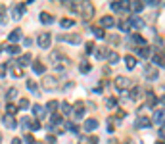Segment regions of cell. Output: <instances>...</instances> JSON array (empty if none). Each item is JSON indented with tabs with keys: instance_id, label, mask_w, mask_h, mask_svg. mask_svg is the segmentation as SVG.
Returning <instances> with one entry per match:
<instances>
[{
	"instance_id": "6da1fadb",
	"label": "cell",
	"mask_w": 165,
	"mask_h": 144,
	"mask_svg": "<svg viewBox=\"0 0 165 144\" xmlns=\"http://www.w3.org/2000/svg\"><path fill=\"white\" fill-rule=\"evenodd\" d=\"M94 12H96V8H94L92 2H82L81 10H79V14H81V17L85 19V21H88V19L94 17Z\"/></svg>"
},
{
	"instance_id": "7a4b0ae2",
	"label": "cell",
	"mask_w": 165,
	"mask_h": 144,
	"mask_svg": "<svg viewBox=\"0 0 165 144\" xmlns=\"http://www.w3.org/2000/svg\"><path fill=\"white\" fill-rule=\"evenodd\" d=\"M50 42H52V35H50V33H46V31L38 33V37H37V44H38L41 48H48V46H50Z\"/></svg>"
},
{
	"instance_id": "3957f363",
	"label": "cell",
	"mask_w": 165,
	"mask_h": 144,
	"mask_svg": "<svg viewBox=\"0 0 165 144\" xmlns=\"http://www.w3.org/2000/svg\"><path fill=\"white\" fill-rule=\"evenodd\" d=\"M113 85L117 90H127L129 87H131V81L127 79V77H123V75H119V77H115L113 79Z\"/></svg>"
},
{
	"instance_id": "277c9868",
	"label": "cell",
	"mask_w": 165,
	"mask_h": 144,
	"mask_svg": "<svg viewBox=\"0 0 165 144\" xmlns=\"http://www.w3.org/2000/svg\"><path fill=\"white\" fill-rule=\"evenodd\" d=\"M144 75H146V79L154 81V79H157V77H159V71H157L154 65L146 64V65H144Z\"/></svg>"
},
{
	"instance_id": "5b68a950",
	"label": "cell",
	"mask_w": 165,
	"mask_h": 144,
	"mask_svg": "<svg viewBox=\"0 0 165 144\" xmlns=\"http://www.w3.org/2000/svg\"><path fill=\"white\" fill-rule=\"evenodd\" d=\"M129 6H131V2H125V0H121V2H111L110 8L113 10V12H123V10H129Z\"/></svg>"
},
{
	"instance_id": "8992f818",
	"label": "cell",
	"mask_w": 165,
	"mask_h": 144,
	"mask_svg": "<svg viewBox=\"0 0 165 144\" xmlns=\"http://www.w3.org/2000/svg\"><path fill=\"white\" fill-rule=\"evenodd\" d=\"M134 125H136L138 129H148V127L152 125V119H150V117H146V115H140L136 119V123H134Z\"/></svg>"
},
{
	"instance_id": "52a82bcc",
	"label": "cell",
	"mask_w": 165,
	"mask_h": 144,
	"mask_svg": "<svg viewBox=\"0 0 165 144\" xmlns=\"http://www.w3.org/2000/svg\"><path fill=\"white\" fill-rule=\"evenodd\" d=\"M129 27H134V29H142V27H144V19L136 17V15H133V17H129Z\"/></svg>"
},
{
	"instance_id": "ba28073f",
	"label": "cell",
	"mask_w": 165,
	"mask_h": 144,
	"mask_svg": "<svg viewBox=\"0 0 165 144\" xmlns=\"http://www.w3.org/2000/svg\"><path fill=\"white\" fill-rule=\"evenodd\" d=\"M73 115L77 117V119H82V115H85V104H82V102H77V104H75Z\"/></svg>"
},
{
	"instance_id": "9c48e42d",
	"label": "cell",
	"mask_w": 165,
	"mask_h": 144,
	"mask_svg": "<svg viewBox=\"0 0 165 144\" xmlns=\"http://www.w3.org/2000/svg\"><path fill=\"white\" fill-rule=\"evenodd\" d=\"M115 25V19L111 17V15H104V17H100V27H113Z\"/></svg>"
},
{
	"instance_id": "30bf717a",
	"label": "cell",
	"mask_w": 165,
	"mask_h": 144,
	"mask_svg": "<svg viewBox=\"0 0 165 144\" xmlns=\"http://www.w3.org/2000/svg\"><path fill=\"white\" fill-rule=\"evenodd\" d=\"M23 14H25V6H21V4L14 6V10H12V15H14V19H21Z\"/></svg>"
},
{
	"instance_id": "8fae6325",
	"label": "cell",
	"mask_w": 165,
	"mask_h": 144,
	"mask_svg": "<svg viewBox=\"0 0 165 144\" xmlns=\"http://www.w3.org/2000/svg\"><path fill=\"white\" fill-rule=\"evenodd\" d=\"M96 127H98V121L96 119H87V121H85V125H82V129L88 131V133H92Z\"/></svg>"
},
{
	"instance_id": "7c38bea8",
	"label": "cell",
	"mask_w": 165,
	"mask_h": 144,
	"mask_svg": "<svg viewBox=\"0 0 165 144\" xmlns=\"http://www.w3.org/2000/svg\"><path fill=\"white\" fill-rule=\"evenodd\" d=\"M60 125H64V119H62V115H58V113H52V117H50V129H52V127H60Z\"/></svg>"
},
{
	"instance_id": "4fadbf2b",
	"label": "cell",
	"mask_w": 165,
	"mask_h": 144,
	"mask_svg": "<svg viewBox=\"0 0 165 144\" xmlns=\"http://www.w3.org/2000/svg\"><path fill=\"white\" fill-rule=\"evenodd\" d=\"M42 87H44V88H54V87H58V79H56V77H46V79L42 81Z\"/></svg>"
},
{
	"instance_id": "5bb4252c",
	"label": "cell",
	"mask_w": 165,
	"mask_h": 144,
	"mask_svg": "<svg viewBox=\"0 0 165 144\" xmlns=\"http://www.w3.org/2000/svg\"><path fill=\"white\" fill-rule=\"evenodd\" d=\"M154 121H156L157 125H163V121H165V110H156V113H154Z\"/></svg>"
},
{
	"instance_id": "9a60e30c",
	"label": "cell",
	"mask_w": 165,
	"mask_h": 144,
	"mask_svg": "<svg viewBox=\"0 0 165 144\" xmlns=\"http://www.w3.org/2000/svg\"><path fill=\"white\" fill-rule=\"evenodd\" d=\"M142 10H144V2H131V6H129V12H133V14H138Z\"/></svg>"
},
{
	"instance_id": "2e32d148",
	"label": "cell",
	"mask_w": 165,
	"mask_h": 144,
	"mask_svg": "<svg viewBox=\"0 0 165 144\" xmlns=\"http://www.w3.org/2000/svg\"><path fill=\"white\" fill-rule=\"evenodd\" d=\"M94 56H96L98 60H104L106 56H110V50H108L106 46H100L98 50H94Z\"/></svg>"
},
{
	"instance_id": "e0dca14e",
	"label": "cell",
	"mask_w": 165,
	"mask_h": 144,
	"mask_svg": "<svg viewBox=\"0 0 165 144\" xmlns=\"http://www.w3.org/2000/svg\"><path fill=\"white\" fill-rule=\"evenodd\" d=\"M64 41H67V42H71V44H79V42L82 41V37L79 35V33H75V35H69V37H62Z\"/></svg>"
},
{
	"instance_id": "ac0fdd59",
	"label": "cell",
	"mask_w": 165,
	"mask_h": 144,
	"mask_svg": "<svg viewBox=\"0 0 165 144\" xmlns=\"http://www.w3.org/2000/svg\"><path fill=\"white\" fill-rule=\"evenodd\" d=\"M19 38H21V29H14V31L10 33V37H8V41L14 44V42H17Z\"/></svg>"
},
{
	"instance_id": "d6986e66",
	"label": "cell",
	"mask_w": 165,
	"mask_h": 144,
	"mask_svg": "<svg viewBox=\"0 0 165 144\" xmlns=\"http://www.w3.org/2000/svg\"><path fill=\"white\" fill-rule=\"evenodd\" d=\"M41 23H44V25H48V23H52V21H54V17H52L50 14H48V12H41Z\"/></svg>"
},
{
	"instance_id": "ffe728a7",
	"label": "cell",
	"mask_w": 165,
	"mask_h": 144,
	"mask_svg": "<svg viewBox=\"0 0 165 144\" xmlns=\"http://www.w3.org/2000/svg\"><path fill=\"white\" fill-rule=\"evenodd\" d=\"M33 71H35V73H38V75H42L46 71V65L41 64V62H35V64H33Z\"/></svg>"
},
{
	"instance_id": "44dd1931",
	"label": "cell",
	"mask_w": 165,
	"mask_h": 144,
	"mask_svg": "<svg viewBox=\"0 0 165 144\" xmlns=\"http://www.w3.org/2000/svg\"><path fill=\"white\" fill-rule=\"evenodd\" d=\"M138 56L144 58V60H146V58H150V56H152L150 48H148V46H140V48H138Z\"/></svg>"
},
{
	"instance_id": "7402d4cb",
	"label": "cell",
	"mask_w": 165,
	"mask_h": 144,
	"mask_svg": "<svg viewBox=\"0 0 165 144\" xmlns=\"http://www.w3.org/2000/svg\"><path fill=\"white\" fill-rule=\"evenodd\" d=\"M125 65H127L129 69H133L134 65H136V58H134V56H129V54H127V56H125Z\"/></svg>"
},
{
	"instance_id": "603a6c76",
	"label": "cell",
	"mask_w": 165,
	"mask_h": 144,
	"mask_svg": "<svg viewBox=\"0 0 165 144\" xmlns=\"http://www.w3.org/2000/svg\"><path fill=\"white\" fill-rule=\"evenodd\" d=\"M4 125L8 129H15V119L12 115H4Z\"/></svg>"
},
{
	"instance_id": "cb8c5ba5",
	"label": "cell",
	"mask_w": 165,
	"mask_h": 144,
	"mask_svg": "<svg viewBox=\"0 0 165 144\" xmlns=\"http://www.w3.org/2000/svg\"><path fill=\"white\" fill-rule=\"evenodd\" d=\"M146 98H148V106H156V104H157V98H156V94L152 92V90H148V92H146Z\"/></svg>"
},
{
	"instance_id": "d4e9b609",
	"label": "cell",
	"mask_w": 165,
	"mask_h": 144,
	"mask_svg": "<svg viewBox=\"0 0 165 144\" xmlns=\"http://www.w3.org/2000/svg\"><path fill=\"white\" fill-rule=\"evenodd\" d=\"M140 94H142V88L140 87H133V90H131V100H138Z\"/></svg>"
},
{
	"instance_id": "484cf974",
	"label": "cell",
	"mask_w": 165,
	"mask_h": 144,
	"mask_svg": "<svg viewBox=\"0 0 165 144\" xmlns=\"http://www.w3.org/2000/svg\"><path fill=\"white\" fill-rule=\"evenodd\" d=\"M33 113H35V115H37V117H44V108H42V106H38V104H35V106H33Z\"/></svg>"
},
{
	"instance_id": "4316f807",
	"label": "cell",
	"mask_w": 165,
	"mask_h": 144,
	"mask_svg": "<svg viewBox=\"0 0 165 144\" xmlns=\"http://www.w3.org/2000/svg\"><path fill=\"white\" fill-rule=\"evenodd\" d=\"M33 60V56L31 54H23L21 58H19V65H21V67H25V65H29V62Z\"/></svg>"
},
{
	"instance_id": "83f0119b",
	"label": "cell",
	"mask_w": 165,
	"mask_h": 144,
	"mask_svg": "<svg viewBox=\"0 0 165 144\" xmlns=\"http://www.w3.org/2000/svg\"><path fill=\"white\" fill-rule=\"evenodd\" d=\"M92 33H94V37H98V38H106V33H104L102 27H92Z\"/></svg>"
},
{
	"instance_id": "f1b7e54d",
	"label": "cell",
	"mask_w": 165,
	"mask_h": 144,
	"mask_svg": "<svg viewBox=\"0 0 165 144\" xmlns=\"http://www.w3.org/2000/svg\"><path fill=\"white\" fill-rule=\"evenodd\" d=\"M79 144H98V138H96V136H88V138H85V136H82Z\"/></svg>"
},
{
	"instance_id": "f546056e",
	"label": "cell",
	"mask_w": 165,
	"mask_h": 144,
	"mask_svg": "<svg viewBox=\"0 0 165 144\" xmlns=\"http://www.w3.org/2000/svg\"><path fill=\"white\" fill-rule=\"evenodd\" d=\"M60 106V104L56 102V100H50V102L46 104V110H48V112H52V113H56V108Z\"/></svg>"
},
{
	"instance_id": "4dcf8cb0",
	"label": "cell",
	"mask_w": 165,
	"mask_h": 144,
	"mask_svg": "<svg viewBox=\"0 0 165 144\" xmlns=\"http://www.w3.org/2000/svg\"><path fill=\"white\" fill-rule=\"evenodd\" d=\"M60 25H62L64 29H69V27H73V25H75V21H73V19H62Z\"/></svg>"
},
{
	"instance_id": "1f68e13d",
	"label": "cell",
	"mask_w": 165,
	"mask_h": 144,
	"mask_svg": "<svg viewBox=\"0 0 165 144\" xmlns=\"http://www.w3.org/2000/svg\"><path fill=\"white\" fill-rule=\"evenodd\" d=\"M79 71H81V73H88V71H90V64H88V62H82V64L79 65Z\"/></svg>"
},
{
	"instance_id": "d6a6232c",
	"label": "cell",
	"mask_w": 165,
	"mask_h": 144,
	"mask_svg": "<svg viewBox=\"0 0 165 144\" xmlns=\"http://www.w3.org/2000/svg\"><path fill=\"white\" fill-rule=\"evenodd\" d=\"M6 96H8V100H14L15 96H17V88H8V92H6Z\"/></svg>"
},
{
	"instance_id": "836d02e7",
	"label": "cell",
	"mask_w": 165,
	"mask_h": 144,
	"mask_svg": "<svg viewBox=\"0 0 165 144\" xmlns=\"http://www.w3.org/2000/svg\"><path fill=\"white\" fill-rule=\"evenodd\" d=\"M71 110H73V106H71V104H67V102L62 104V112H64L65 115H69V113H71Z\"/></svg>"
},
{
	"instance_id": "e575fe53",
	"label": "cell",
	"mask_w": 165,
	"mask_h": 144,
	"mask_svg": "<svg viewBox=\"0 0 165 144\" xmlns=\"http://www.w3.org/2000/svg\"><path fill=\"white\" fill-rule=\"evenodd\" d=\"M6 50H8L10 54H19V52H21V48H19L17 44H10V46L6 48Z\"/></svg>"
},
{
	"instance_id": "d590c367",
	"label": "cell",
	"mask_w": 165,
	"mask_h": 144,
	"mask_svg": "<svg viewBox=\"0 0 165 144\" xmlns=\"http://www.w3.org/2000/svg\"><path fill=\"white\" fill-rule=\"evenodd\" d=\"M106 106L110 108V110H113V108L117 106V100H115V98H108V100H106Z\"/></svg>"
},
{
	"instance_id": "8d00e7d4",
	"label": "cell",
	"mask_w": 165,
	"mask_h": 144,
	"mask_svg": "<svg viewBox=\"0 0 165 144\" xmlns=\"http://www.w3.org/2000/svg\"><path fill=\"white\" fill-rule=\"evenodd\" d=\"M108 58H110L111 64H117V62H119V54H117V52H110V56Z\"/></svg>"
},
{
	"instance_id": "74e56055",
	"label": "cell",
	"mask_w": 165,
	"mask_h": 144,
	"mask_svg": "<svg viewBox=\"0 0 165 144\" xmlns=\"http://www.w3.org/2000/svg\"><path fill=\"white\" fill-rule=\"evenodd\" d=\"M21 125H23V127H29V129H31L33 119H31V117H21Z\"/></svg>"
},
{
	"instance_id": "f35d334b",
	"label": "cell",
	"mask_w": 165,
	"mask_h": 144,
	"mask_svg": "<svg viewBox=\"0 0 165 144\" xmlns=\"http://www.w3.org/2000/svg\"><path fill=\"white\" fill-rule=\"evenodd\" d=\"M6 112H8V115H14V113L17 112V108H15L14 104H8V106H6Z\"/></svg>"
},
{
	"instance_id": "ab89813d",
	"label": "cell",
	"mask_w": 165,
	"mask_h": 144,
	"mask_svg": "<svg viewBox=\"0 0 165 144\" xmlns=\"http://www.w3.org/2000/svg\"><path fill=\"white\" fill-rule=\"evenodd\" d=\"M133 42H136V44H140V46H144V38L140 37V35H133Z\"/></svg>"
},
{
	"instance_id": "60d3db41",
	"label": "cell",
	"mask_w": 165,
	"mask_h": 144,
	"mask_svg": "<svg viewBox=\"0 0 165 144\" xmlns=\"http://www.w3.org/2000/svg\"><path fill=\"white\" fill-rule=\"evenodd\" d=\"M4 21H6V8L0 6V23H4Z\"/></svg>"
},
{
	"instance_id": "b9f144b4",
	"label": "cell",
	"mask_w": 165,
	"mask_h": 144,
	"mask_svg": "<svg viewBox=\"0 0 165 144\" xmlns=\"http://www.w3.org/2000/svg\"><path fill=\"white\" fill-rule=\"evenodd\" d=\"M27 88H29V90H37V83L29 79V81H27Z\"/></svg>"
},
{
	"instance_id": "7bdbcfd3",
	"label": "cell",
	"mask_w": 165,
	"mask_h": 144,
	"mask_svg": "<svg viewBox=\"0 0 165 144\" xmlns=\"http://www.w3.org/2000/svg\"><path fill=\"white\" fill-rule=\"evenodd\" d=\"M85 46H87V48H85V50H87L88 54H90V52H94V42H87Z\"/></svg>"
},
{
	"instance_id": "ee69618b",
	"label": "cell",
	"mask_w": 165,
	"mask_h": 144,
	"mask_svg": "<svg viewBox=\"0 0 165 144\" xmlns=\"http://www.w3.org/2000/svg\"><path fill=\"white\" fill-rule=\"evenodd\" d=\"M19 108H29V100L27 98H21V100H19Z\"/></svg>"
},
{
	"instance_id": "f6af8a7d",
	"label": "cell",
	"mask_w": 165,
	"mask_h": 144,
	"mask_svg": "<svg viewBox=\"0 0 165 144\" xmlns=\"http://www.w3.org/2000/svg\"><path fill=\"white\" fill-rule=\"evenodd\" d=\"M119 29H121V31H127V29H129V21H121V23H119Z\"/></svg>"
},
{
	"instance_id": "bcb514c9",
	"label": "cell",
	"mask_w": 165,
	"mask_h": 144,
	"mask_svg": "<svg viewBox=\"0 0 165 144\" xmlns=\"http://www.w3.org/2000/svg\"><path fill=\"white\" fill-rule=\"evenodd\" d=\"M31 129H33V131H38V129H41V123H38V119H37V121H33Z\"/></svg>"
},
{
	"instance_id": "7dc6e473",
	"label": "cell",
	"mask_w": 165,
	"mask_h": 144,
	"mask_svg": "<svg viewBox=\"0 0 165 144\" xmlns=\"http://www.w3.org/2000/svg\"><path fill=\"white\" fill-rule=\"evenodd\" d=\"M25 142L27 144H35V138H33L31 135H25Z\"/></svg>"
},
{
	"instance_id": "c3c4849f",
	"label": "cell",
	"mask_w": 165,
	"mask_h": 144,
	"mask_svg": "<svg viewBox=\"0 0 165 144\" xmlns=\"http://www.w3.org/2000/svg\"><path fill=\"white\" fill-rule=\"evenodd\" d=\"M6 75V65H0V79H4Z\"/></svg>"
},
{
	"instance_id": "681fc988",
	"label": "cell",
	"mask_w": 165,
	"mask_h": 144,
	"mask_svg": "<svg viewBox=\"0 0 165 144\" xmlns=\"http://www.w3.org/2000/svg\"><path fill=\"white\" fill-rule=\"evenodd\" d=\"M14 75H15V77H21V75H23V69H19V67H15V69H14Z\"/></svg>"
},
{
	"instance_id": "f907efd6",
	"label": "cell",
	"mask_w": 165,
	"mask_h": 144,
	"mask_svg": "<svg viewBox=\"0 0 165 144\" xmlns=\"http://www.w3.org/2000/svg\"><path fill=\"white\" fill-rule=\"evenodd\" d=\"M123 117H125V112H123V110H119V112H117V119H123Z\"/></svg>"
},
{
	"instance_id": "816d5d0a",
	"label": "cell",
	"mask_w": 165,
	"mask_h": 144,
	"mask_svg": "<svg viewBox=\"0 0 165 144\" xmlns=\"http://www.w3.org/2000/svg\"><path fill=\"white\" fill-rule=\"evenodd\" d=\"M110 42H113V44H117V42H119V37H110Z\"/></svg>"
},
{
	"instance_id": "f5cc1de1",
	"label": "cell",
	"mask_w": 165,
	"mask_h": 144,
	"mask_svg": "<svg viewBox=\"0 0 165 144\" xmlns=\"http://www.w3.org/2000/svg\"><path fill=\"white\" fill-rule=\"evenodd\" d=\"M31 42H33L31 38H25V41H23V44H25V46H31Z\"/></svg>"
},
{
	"instance_id": "db71d44e",
	"label": "cell",
	"mask_w": 165,
	"mask_h": 144,
	"mask_svg": "<svg viewBox=\"0 0 165 144\" xmlns=\"http://www.w3.org/2000/svg\"><path fill=\"white\" fill-rule=\"evenodd\" d=\"M12 144H23L21 138H12Z\"/></svg>"
},
{
	"instance_id": "11a10c76",
	"label": "cell",
	"mask_w": 165,
	"mask_h": 144,
	"mask_svg": "<svg viewBox=\"0 0 165 144\" xmlns=\"http://www.w3.org/2000/svg\"><path fill=\"white\" fill-rule=\"evenodd\" d=\"M159 104H163V106H165V94H163V96L159 98Z\"/></svg>"
},
{
	"instance_id": "9f6ffc18",
	"label": "cell",
	"mask_w": 165,
	"mask_h": 144,
	"mask_svg": "<svg viewBox=\"0 0 165 144\" xmlns=\"http://www.w3.org/2000/svg\"><path fill=\"white\" fill-rule=\"evenodd\" d=\"M0 142H2V133H0Z\"/></svg>"
}]
</instances>
